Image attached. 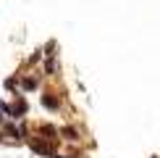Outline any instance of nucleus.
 <instances>
[{"label":"nucleus","instance_id":"obj_6","mask_svg":"<svg viewBox=\"0 0 160 158\" xmlns=\"http://www.w3.org/2000/svg\"><path fill=\"white\" fill-rule=\"evenodd\" d=\"M45 66H48V74H52V71H55V61H52V55L48 58V63H45Z\"/></svg>","mask_w":160,"mask_h":158},{"label":"nucleus","instance_id":"obj_5","mask_svg":"<svg viewBox=\"0 0 160 158\" xmlns=\"http://www.w3.org/2000/svg\"><path fill=\"white\" fill-rule=\"evenodd\" d=\"M63 134H66V140H76V137H79V134H76V129H71V127H66V129H63Z\"/></svg>","mask_w":160,"mask_h":158},{"label":"nucleus","instance_id":"obj_8","mask_svg":"<svg viewBox=\"0 0 160 158\" xmlns=\"http://www.w3.org/2000/svg\"><path fill=\"white\" fill-rule=\"evenodd\" d=\"M0 121H3V116H0Z\"/></svg>","mask_w":160,"mask_h":158},{"label":"nucleus","instance_id":"obj_2","mask_svg":"<svg viewBox=\"0 0 160 158\" xmlns=\"http://www.w3.org/2000/svg\"><path fill=\"white\" fill-rule=\"evenodd\" d=\"M42 105H45V108H52V111H55V108H58V97L45 95V97H42Z\"/></svg>","mask_w":160,"mask_h":158},{"label":"nucleus","instance_id":"obj_1","mask_svg":"<svg viewBox=\"0 0 160 158\" xmlns=\"http://www.w3.org/2000/svg\"><path fill=\"white\" fill-rule=\"evenodd\" d=\"M29 145H32V150H34V153H42V155H52V148H50V145H45V142H39V140H32Z\"/></svg>","mask_w":160,"mask_h":158},{"label":"nucleus","instance_id":"obj_4","mask_svg":"<svg viewBox=\"0 0 160 158\" xmlns=\"http://www.w3.org/2000/svg\"><path fill=\"white\" fill-rule=\"evenodd\" d=\"M21 84H24V90H34V87H37V79H29V76H26Z\"/></svg>","mask_w":160,"mask_h":158},{"label":"nucleus","instance_id":"obj_3","mask_svg":"<svg viewBox=\"0 0 160 158\" xmlns=\"http://www.w3.org/2000/svg\"><path fill=\"white\" fill-rule=\"evenodd\" d=\"M39 132H42V134H48V140H55V134H58V129H55V127H48V124H45V127H39Z\"/></svg>","mask_w":160,"mask_h":158},{"label":"nucleus","instance_id":"obj_7","mask_svg":"<svg viewBox=\"0 0 160 158\" xmlns=\"http://www.w3.org/2000/svg\"><path fill=\"white\" fill-rule=\"evenodd\" d=\"M55 158H66V155H55Z\"/></svg>","mask_w":160,"mask_h":158}]
</instances>
